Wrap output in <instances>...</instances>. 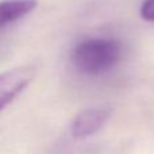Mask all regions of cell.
I'll return each mask as SVG.
<instances>
[{"mask_svg":"<svg viewBox=\"0 0 154 154\" xmlns=\"http://www.w3.org/2000/svg\"><path fill=\"white\" fill-rule=\"evenodd\" d=\"M122 57V45L116 39L93 38L76 45L70 61L82 75L97 76L111 70Z\"/></svg>","mask_w":154,"mask_h":154,"instance_id":"obj_1","label":"cell"},{"mask_svg":"<svg viewBox=\"0 0 154 154\" xmlns=\"http://www.w3.org/2000/svg\"><path fill=\"white\" fill-rule=\"evenodd\" d=\"M38 0H2L0 2V30L20 20L37 8Z\"/></svg>","mask_w":154,"mask_h":154,"instance_id":"obj_4","label":"cell"},{"mask_svg":"<svg viewBox=\"0 0 154 154\" xmlns=\"http://www.w3.org/2000/svg\"><path fill=\"white\" fill-rule=\"evenodd\" d=\"M139 15L143 20L154 23V0H145L139 8Z\"/></svg>","mask_w":154,"mask_h":154,"instance_id":"obj_5","label":"cell"},{"mask_svg":"<svg viewBox=\"0 0 154 154\" xmlns=\"http://www.w3.org/2000/svg\"><path fill=\"white\" fill-rule=\"evenodd\" d=\"M112 108L108 106L89 107L76 115L70 125V134L75 139H85L95 135L108 122Z\"/></svg>","mask_w":154,"mask_h":154,"instance_id":"obj_3","label":"cell"},{"mask_svg":"<svg viewBox=\"0 0 154 154\" xmlns=\"http://www.w3.org/2000/svg\"><path fill=\"white\" fill-rule=\"evenodd\" d=\"M35 72L34 65H22L0 73V111L29 87Z\"/></svg>","mask_w":154,"mask_h":154,"instance_id":"obj_2","label":"cell"}]
</instances>
